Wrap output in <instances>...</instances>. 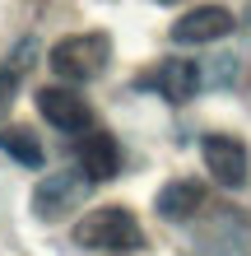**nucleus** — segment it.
<instances>
[{"label": "nucleus", "mask_w": 251, "mask_h": 256, "mask_svg": "<svg viewBox=\"0 0 251 256\" xmlns=\"http://www.w3.org/2000/svg\"><path fill=\"white\" fill-rule=\"evenodd\" d=\"M75 242L93 252H144V228L126 205H102L75 219Z\"/></svg>", "instance_id": "obj_1"}, {"label": "nucleus", "mask_w": 251, "mask_h": 256, "mask_svg": "<svg viewBox=\"0 0 251 256\" xmlns=\"http://www.w3.org/2000/svg\"><path fill=\"white\" fill-rule=\"evenodd\" d=\"M47 61H51V70L61 74V80L88 84V80H98V74L107 70V61H112V38L98 33V28H88V33H70V38H61L47 52Z\"/></svg>", "instance_id": "obj_2"}, {"label": "nucleus", "mask_w": 251, "mask_h": 256, "mask_svg": "<svg viewBox=\"0 0 251 256\" xmlns=\"http://www.w3.org/2000/svg\"><path fill=\"white\" fill-rule=\"evenodd\" d=\"M93 186L98 182L79 168V163H75V168H65V172H51V177H42V182L33 186V214L42 224H61V219H70L88 200V191H93Z\"/></svg>", "instance_id": "obj_3"}, {"label": "nucleus", "mask_w": 251, "mask_h": 256, "mask_svg": "<svg viewBox=\"0 0 251 256\" xmlns=\"http://www.w3.org/2000/svg\"><path fill=\"white\" fill-rule=\"evenodd\" d=\"M200 84H205V74H200L196 61H186V56H168V61L149 66L144 74H135V88H149V94L177 102V108L196 98V94H200Z\"/></svg>", "instance_id": "obj_4"}, {"label": "nucleus", "mask_w": 251, "mask_h": 256, "mask_svg": "<svg viewBox=\"0 0 251 256\" xmlns=\"http://www.w3.org/2000/svg\"><path fill=\"white\" fill-rule=\"evenodd\" d=\"M200 158H205V172H210L224 191L247 186L251 154H247V144L238 140V135H205V140H200Z\"/></svg>", "instance_id": "obj_5"}, {"label": "nucleus", "mask_w": 251, "mask_h": 256, "mask_svg": "<svg viewBox=\"0 0 251 256\" xmlns=\"http://www.w3.org/2000/svg\"><path fill=\"white\" fill-rule=\"evenodd\" d=\"M37 112L47 116L56 130H65V135L93 130V108H88L70 84H47V88H37Z\"/></svg>", "instance_id": "obj_6"}, {"label": "nucleus", "mask_w": 251, "mask_h": 256, "mask_svg": "<svg viewBox=\"0 0 251 256\" xmlns=\"http://www.w3.org/2000/svg\"><path fill=\"white\" fill-rule=\"evenodd\" d=\"M233 28H238L233 10H224V5H196V10H186L182 19L172 24V42H182V47H205V42H224Z\"/></svg>", "instance_id": "obj_7"}, {"label": "nucleus", "mask_w": 251, "mask_h": 256, "mask_svg": "<svg viewBox=\"0 0 251 256\" xmlns=\"http://www.w3.org/2000/svg\"><path fill=\"white\" fill-rule=\"evenodd\" d=\"M75 163L93 182H112V177L121 172V144H116L107 130H84L79 144H75Z\"/></svg>", "instance_id": "obj_8"}, {"label": "nucleus", "mask_w": 251, "mask_h": 256, "mask_svg": "<svg viewBox=\"0 0 251 256\" xmlns=\"http://www.w3.org/2000/svg\"><path fill=\"white\" fill-rule=\"evenodd\" d=\"M200 205H205V182H196V177H177V182H168L163 191L154 196L158 219H168V224H186V219H196V214H200Z\"/></svg>", "instance_id": "obj_9"}, {"label": "nucleus", "mask_w": 251, "mask_h": 256, "mask_svg": "<svg viewBox=\"0 0 251 256\" xmlns=\"http://www.w3.org/2000/svg\"><path fill=\"white\" fill-rule=\"evenodd\" d=\"M33 61H37V38H19L14 52L0 61V122H5V112L14 108V98H19V88H23V74L33 70Z\"/></svg>", "instance_id": "obj_10"}, {"label": "nucleus", "mask_w": 251, "mask_h": 256, "mask_svg": "<svg viewBox=\"0 0 251 256\" xmlns=\"http://www.w3.org/2000/svg\"><path fill=\"white\" fill-rule=\"evenodd\" d=\"M0 149L19 168H42V140L33 135V126H0Z\"/></svg>", "instance_id": "obj_11"}, {"label": "nucleus", "mask_w": 251, "mask_h": 256, "mask_svg": "<svg viewBox=\"0 0 251 256\" xmlns=\"http://www.w3.org/2000/svg\"><path fill=\"white\" fill-rule=\"evenodd\" d=\"M154 5H177V0H154Z\"/></svg>", "instance_id": "obj_12"}]
</instances>
